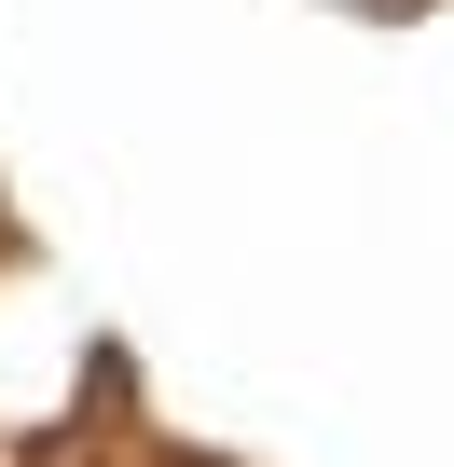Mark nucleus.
<instances>
[{
	"instance_id": "1",
	"label": "nucleus",
	"mask_w": 454,
	"mask_h": 467,
	"mask_svg": "<svg viewBox=\"0 0 454 467\" xmlns=\"http://www.w3.org/2000/svg\"><path fill=\"white\" fill-rule=\"evenodd\" d=\"M344 15H413V0H344Z\"/></svg>"
},
{
	"instance_id": "2",
	"label": "nucleus",
	"mask_w": 454,
	"mask_h": 467,
	"mask_svg": "<svg viewBox=\"0 0 454 467\" xmlns=\"http://www.w3.org/2000/svg\"><path fill=\"white\" fill-rule=\"evenodd\" d=\"M56 467H97V453H83V440H69V453H56Z\"/></svg>"
}]
</instances>
